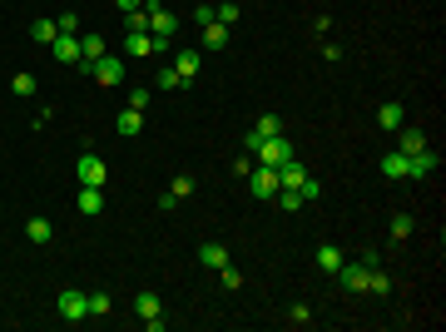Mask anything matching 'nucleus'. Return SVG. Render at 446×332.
<instances>
[{"instance_id": "4be33fe9", "label": "nucleus", "mask_w": 446, "mask_h": 332, "mask_svg": "<svg viewBox=\"0 0 446 332\" xmlns=\"http://www.w3.org/2000/svg\"><path fill=\"white\" fill-rule=\"evenodd\" d=\"M273 199H278V208H283V213H298V208H303V203H308V199H303V194H298V189H278V194H273Z\"/></svg>"}, {"instance_id": "e433bc0d", "label": "nucleus", "mask_w": 446, "mask_h": 332, "mask_svg": "<svg viewBox=\"0 0 446 332\" xmlns=\"http://www.w3.org/2000/svg\"><path fill=\"white\" fill-rule=\"evenodd\" d=\"M120 10L129 15V10H139V0H120Z\"/></svg>"}, {"instance_id": "ddd939ff", "label": "nucleus", "mask_w": 446, "mask_h": 332, "mask_svg": "<svg viewBox=\"0 0 446 332\" xmlns=\"http://www.w3.org/2000/svg\"><path fill=\"white\" fill-rule=\"evenodd\" d=\"M80 213H85V218H99V213H104V189L80 184Z\"/></svg>"}, {"instance_id": "a878e982", "label": "nucleus", "mask_w": 446, "mask_h": 332, "mask_svg": "<svg viewBox=\"0 0 446 332\" xmlns=\"http://www.w3.org/2000/svg\"><path fill=\"white\" fill-rule=\"evenodd\" d=\"M30 35H35L40 45H55V35H60V25H55V20H35V25H30Z\"/></svg>"}, {"instance_id": "c85d7f7f", "label": "nucleus", "mask_w": 446, "mask_h": 332, "mask_svg": "<svg viewBox=\"0 0 446 332\" xmlns=\"http://www.w3.org/2000/svg\"><path fill=\"white\" fill-rule=\"evenodd\" d=\"M109 308H115L109 293H89V317H109Z\"/></svg>"}, {"instance_id": "7c9ffc66", "label": "nucleus", "mask_w": 446, "mask_h": 332, "mask_svg": "<svg viewBox=\"0 0 446 332\" xmlns=\"http://www.w3.org/2000/svg\"><path fill=\"white\" fill-rule=\"evenodd\" d=\"M288 322H293V327H308V322H312V308H308V303H293V308H288Z\"/></svg>"}, {"instance_id": "6ab92c4d", "label": "nucleus", "mask_w": 446, "mask_h": 332, "mask_svg": "<svg viewBox=\"0 0 446 332\" xmlns=\"http://www.w3.org/2000/svg\"><path fill=\"white\" fill-rule=\"evenodd\" d=\"M25 238H30V243H50V238H55L50 218H25Z\"/></svg>"}, {"instance_id": "473e14b6", "label": "nucleus", "mask_w": 446, "mask_h": 332, "mask_svg": "<svg viewBox=\"0 0 446 332\" xmlns=\"http://www.w3.org/2000/svg\"><path fill=\"white\" fill-rule=\"evenodd\" d=\"M213 20L233 30V25H238V6H218V10H213Z\"/></svg>"}, {"instance_id": "423d86ee", "label": "nucleus", "mask_w": 446, "mask_h": 332, "mask_svg": "<svg viewBox=\"0 0 446 332\" xmlns=\"http://www.w3.org/2000/svg\"><path fill=\"white\" fill-rule=\"evenodd\" d=\"M174 30H179V15H174V10L149 6V35H154V40H174Z\"/></svg>"}, {"instance_id": "9b49d317", "label": "nucleus", "mask_w": 446, "mask_h": 332, "mask_svg": "<svg viewBox=\"0 0 446 332\" xmlns=\"http://www.w3.org/2000/svg\"><path fill=\"white\" fill-rule=\"evenodd\" d=\"M377 124H382L387 134H397V129L407 124V115H402V104H397V99H387V104L377 109Z\"/></svg>"}, {"instance_id": "2f4dec72", "label": "nucleus", "mask_w": 446, "mask_h": 332, "mask_svg": "<svg viewBox=\"0 0 446 332\" xmlns=\"http://www.w3.org/2000/svg\"><path fill=\"white\" fill-rule=\"evenodd\" d=\"M412 229H417L412 213H397V218H392V238H412Z\"/></svg>"}, {"instance_id": "412c9836", "label": "nucleus", "mask_w": 446, "mask_h": 332, "mask_svg": "<svg viewBox=\"0 0 446 332\" xmlns=\"http://www.w3.org/2000/svg\"><path fill=\"white\" fill-rule=\"evenodd\" d=\"M115 124H120V134H124V139H134V134L144 129V109H124V115H120Z\"/></svg>"}, {"instance_id": "2eb2a0df", "label": "nucleus", "mask_w": 446, "mask_h": 332, "mask_svg": "<svg viewBox=\"0 0 446 332\" xmlns=\"http://www.w3.org/2000/svg\"><path fill=\"white\" fill-rule=\"evenodd\" d=\"M407 164H412V179H426V174L436 169V164H441V159H436V149L426 144V149H417V154H412Z\"/></svg>"}, {"instance_id": "9d476101", "label": "nucleus", "mask_w": 446, "mask_h": 332, "mask_svg": "<svg viewBox=\"0 0 446 332\" xmlns=\"http://www.w3.org/2000/svg\"><path fill=\"white\" fill-rule=\"evenodd\" d=\"M124 55L149 60V55H154V35H149V30H129V35H124Z\"/></svg>"}, {"instance_id": "f3484780", "label": "nucleus", "mask_w": 446, "mask_h": 332, "mask_svg": "<svg viewBox=\"0 0 446 332\" xmlns=\"http://www.w3.org/2000/svg\"><path fill=\"white\" fill-rule=\"evenodd\" d=\"M99 55H109V45H104V35H85L80 40V65H94Z\"/></svg>"}, {"instance_id": "72a5a7b5", "label": "nucleus", "mask_w": 446, "mask_h": 332, "mask_svg": "<svg viewBox=\"0 0 446 332\" xmlns=\"http://www.w3.org/2000/svg\"><path fill=\"white\" fill-rule=\"evenodd\" d=\"M169 194H174V199H189V194H194V179H189V174H179V179H174V189H169Z\"/></svg>"}, {"instance_id": "f8f14e48", "label": "nucleus", "mask_w": 446, "mask_h": 332, "mask_svg": "<svg viewBox=\"0 0 446 332\" xmlns=\"http://www.w3.org/2000/svg\"><path fill=\"white\" fill-rule=\"evenodd\" d=\"M382 174H387V179H412V164H407V154H402V149L382 154Z\"/></svg>"}, {"instance_id": "bb28decb", "label": "nucleus", "mask_w": 446, "mask_h": 332, "mask_svg": "<svg viewBox=\"0 0 446 332\" xmlns=\"http://www.w3.org/2000/svg\"><path fill=\"white\" fill-rule=\"evenodd\" d=\"M159 89H184V80H179V70L174 65H159V80H154Z\"/></svg>"}, {"instance_id": "f03ea898", "label": "nucleus", "mask_w": 446, "mask_h": 332, "mask_svg": "<svg viewBox=\"0 0 446 332\" xmlns=\"http://www.w3.org/2000/svg\"><path fill=\"white\" fill-rule=\"evenodd\" d=\"M253 159H258V164H268V169H283V164L293 159V144H288V134H273V139H263V144L253 149Z\"/></svg>"}, {"instance_id": "39448f33", "label": "nucleus", "mask_w": 446, "mask_h": 332, "mask_svg": "<svg viewBox=\"0 0 446 332\" xmlns=\"http://www.w3.org/2000/svg\"><path fill=\"white\" fill-rule=\"evenodd\" d=\"M134 312L144 317V327H149V332H164V312H159V293H149V288H144V293H134Z\"/></svg>"}, {"instance_id": "0eeeda50", "label": "nucleus", "mask_w": 446, "mask_h": 332, "mask_svg": "<svg viewBox=\"0 0 446 332\" xmlns=\"http://www.w3.org/2000/svg\"><path fill=\"white\" fill-rule=\"evenodd\" d=\"M104 179H109L104 159H99V154H80V184H89V189H104Z\"/></svg>"}, {"instance_id": "4468645a", "label": "nucleus", "mask_w": 446, "mask_h": 332, "mask_svg": "<svg viewBox=\"0 0 446 332\" xmlns=\"http://www.w3.org/2000/svg\"><path fill=\"white\" fill-rule=\"evenodd\" d=\"M174 70H179L184 85H194V80H199V50H179V55H174Z\"/></svg>"}, {"instance_id": "c756f323", "label": "nucleus", "mask_w": 446, "mask_h": 332, "mask_svg": "<svg viewBox=\"0 0 446 332\" xmlns=\"http://www.w3.org/2000/svg\"><path fill=\"white\" fill-rule=\"evenodd\" d=\"M149 99H154L149 85H134V89H129V109H149Z\"/></svg>"}, {"instance_id": "dca6fc26", "label": "nucleus", "mask_w": 446, "mask_h": 332, "mask_svg": "<svg viewBox=\"0 0 446 332\" xmlns=\"http://www.w3.org/2000/svg\"><path fill=\"white\" fill-rule=\"evenodd\" d=\"M397 149L412 159L417 149H426V134H422V129H412V124H402V129H397Z\"/></svg>"}, {"instance_id": "1a4fd4ad", "label": "nucleus", "mask_w": 446, "mask_h": 332, "mask_svg": "<svg viewBox=\"0 0 446 332\" xmlns=\"http://www.w3.org/2000/svg\"><path fill=\"white\" fill-rule=\"evenodd\" d=\"M50 55H55V65H80V35H55Z\"/></svg>"}, {"instance_id": "6e6552de", "label": "nucleus", "mask_w": 446, "mask_h": 332, "mask_svg": "<svg viewBox=\"0 0 446 332\" xmlns=\"http://www.w3.org/2000/svg\"><path fill=\"white\" fill-rule=\"evenodd\" d=\"M248 189L258 199H273L278 194V169H268V164H253V174H248Z\"/></svg>"}, {"instance_id": "393cba45", "label": "nucleus", "mask_w": 446, "mask_h": 332, "mask_svg": "<svg viewBox=\"0 0 446 332\" xmlns=\"http://www.w3.org/2000/svg\"><path fill=\"white\" fill-rule=\"evenodd\" d=\"M218 283L229 288V293H238V288H243V273H238L233 263H223V268H218Z\"/></svg>"}, {"instance_id": "20e7f679", "label": "nucleus", "mask_w": 446, "mask_h": 332, "mask_svg": "<svg viewBox=\"0 0 446 332\" xmlns=\"http://www.w3.org/2000/svg\"><path fill=\"white\" fill-rule=\"evenodd\" d=\"M332 278L343 283V293H367V278H372V268H367V263H343L338 273H332Z\"/></svg>"}, {"instance_id": "f257e3e1", "label": "nucleus", "mask_w": 446, "mask_h": 332, "mask_svg": "<svg viewBox=\"0 0 446 332\" xmlns=\"http://www.w3.org/2000/svg\"><path fill=\"white\" fill-rule=\"evenodd\" d=\"M80 75H94V85H120L124 80V60L120 55H99L94 65H75Z\"/></svg>"}, {"instance_id": "cd10ccee", "label": "nucleus", "mask_w": 446, "mask_h": 332, "mask_svg": "<svg viewBox=\"0 0 446 332\" xmlns=\"http://www.w3.org/2000/svg\"><path fill=\"white\" fill-rule=\"evenodd\" d=\"M10 89H15L20 99H30V94H35V75H30V70H20V75L10 80Z\"/></svg>"}, {"instance_id": "f704fd0d", "label": "nucleus", "mask_w": 446, "mask_h": 332, "mask_svg": "<svg viewBox=\"0 0 446 332\" xmlns=\"http://www.w3.org/2000/svg\"><path fill=\"white\" fill-rule=\"evenodd\" d=\"M129 30H149V10H129Z\"/></svg>"}, {"instance_id": "aec40b11", "label": "nucleus", "mask_w": 446, "mask_h": 332, "mask_svg": "<svg viewBox=\"0 0 446 332\" xmlns=\"http://www.w3.org/2000/svg\"><path fill=\"white\" fill-rule=\"evenodd\" d=\"M223 45H229V25L208 20V25H203V50H223Z\"/></svg>"}, {"instance_id": "b1692460", "label": "nucleus", "mask_w": 446, "mask_h": 332, "mask_svg": "<svg viewBox=\"0 0 446 332\" xmlns=\"http://www.w3.org/2000/svg\"><path fill=\"white\" fill-rule=\"evenodd\" d=\"M343 263H347V258H343L338 248H317V268H322V273H338Z\"/></svg>"}, {"instance_id": "c9c22d12", "label": "nucleus", "mask_w": 446, "mask_h": 332, "mask_svg": "<svg viewBox=\"0 0 446 332\" xmlns=\"http://www.w3.org/2000/svg\"><path fill=\"white\" fill-rule=\"evenodd\" d=\"M55 25H60V35H75V30H80V20H75V15H60Z\"/></svg>"}, {"instance_id": "5701e85b", "label": "nucleus", "mask_w": 446, "mask_h": 332, "mask_svg": "<svg viewBox=\"0 0 446 332\" xmlns=\"http://www.w3.org/2000/svg\"><path fill=\"white\" fill-rule=\"evenodd\" d=\"M253 134H258V139H273V134H283V120H278V115H258Z\"/></svg>"}, {"instance_id": "7ed1b4c3", "label": "nucleus", "mask_w": 446, "mask_h": 332, "mask_svg": "<svg viewBox=\"0 0 446 332\" xmlns=\"http://www.w3.org/2000/svg\"><path fill=\"white\" fill-rule=\"evenodd\" d=\"M55 308H60V317H65V322H85V317H89V293L65 288L60 298H55Z\"/></svg>"}, {"instance_id": "a211bd4d", "label": "nucleus", "mask_w": 446, "mask_h": 332, "mask_svg": "<svg viewBox=\"0 0 446 332\" xmlns=\"http://www.w3.org/2000/svg\"><path fill=\"white\" fill-rule=\"evenodd\" d=\"M199 263H203V268H213V273H218V268H223V263H229V248H223V243H203V248H199Z\"/></svg>"}]
</instances>
